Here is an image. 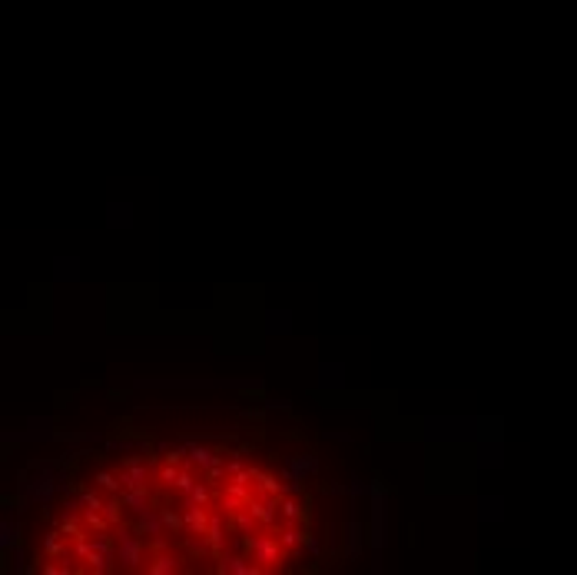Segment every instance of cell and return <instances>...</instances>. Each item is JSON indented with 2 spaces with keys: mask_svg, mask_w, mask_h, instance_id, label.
Listing matches in <instances>:
<instances>
[{
  "mask_svg": "<svg viewBox=\"0 0 577 575\" xmlns=\"http://www.w3.org/2000/svg\"><path fill=\"white\" fill-rule=\"evenodd\" d=\"M279 516L282 522H302L309 516V502H298V499H279Z\"/></svg>",
  "mask_w": 577,
  "mask_h": 575,
  "instance_id": "cell-10",
  "label": "cell"
},
{
  "mask_svg": "<svg viewBox=\"0 0 577 575\" xmlns=\"http://www.w3.org/2000/svg\"><path fill=\"white\" fill-rule=\"evenodd\" d=\"M196 482H199L196 466H183V469H179V479H176V485H173V492H179V496H183V492H189Z\"/></svg>",
  "mask_w": 577,
  "mask_h": 575,
  "instance_id": "cell-16",
  "label": "cell"
},
{
  "mask_svg": "<svg viewBox=\"0 0 577 575\" xmlns=\"http://www.w3.org/2000/svg\"><path fill=\"white\" fill-rule=\"evenodd\" d=\"M189 466H196L199 472L209 469V466H216V462H226V456H219L216 449H209V446H199V442H189Z\"/></svg>",
  "mask_w": 577,
  "mask_h": 575,
  "instance_id": "cell-9",
  "label": "cell"
},
{
  "mask_svg": "<svg viewBox=\"0 0 577 575\" xmlns=\"http://www.w3.org/2000/svg\"><path fill=\"white\" fill-rule=\"evenodd\" d=\"M133 525H136V532L146 536L149 542H166V525H163V516H160V499H156V505H149L146 512H140Z\"/></svg>",
  "mask_w": 577,
  "mask_h": 575,
  "instance_id": "cell-6",
  "label": "cell"
},
{
  "mask_svg": "<svg viewBox=\"0 0 577 575\" xmlns=\"http://www.w3.org/2000/svg\"><path fill=\"white\" fill-rule=\"evenodd\" d=\"M189 556L186 552H179V549H173V545H163V549H153V558H149V575H179L186 572L189 565Z\"/></svg>",
  "mask_w": 577,
  "mask_h": 575,
  "instance_id": "cell-3",
  "label": "cell"
},
{
  "mask_svg": "<svg viewBox=\"0 0 577 575\" xmlns=\"http://www.w3.org/2000/svg\"><path fill=\"white\" fill-rule=\"evenodd\" d=\"M179 509H183V536H206L209 519H213V505L179 502Z\"/></svg>",
  "mask_w": 577,
  "mask_h": 575,
  "instance_id": "cell-5",
  "label": "cell"
},
{
  "mask_svg": "<svg viewBox=\"0 0 577 575\" xmlns=\"http://www.w3.org/2000/svg\"><path fill=\"white\" fill-rule=\"evenodd\" d=\"M103 516L110 519V525H113V529L127 522V505H123V499H120V492H113V496L107 499V505H103Z\"/></svg>",
  "mask_w": 577,
  "mask_h": 575,
  "instance_id": "cell-14",
  "label": "cell"
},
{
  "mask_svg": "<svg viewBox=\"0 0 577 575\" xmlns=\"http://www.w3.org/2000/svg\"><path fill=\"white\" fill-rule=\"evenodd\" d=\"M160 516H163V525H166V532H173V536H179L183 532V509L176 512L169 502H163V496H160Z\"/></svg>",
  "mask_w": 577,
  "mask_h": 575,
  "instance_id": "cell-12",
  "label": "cell"
},
{
  "mask_svg": "<svg viewBox=\"0 0 577 575\" xmlns=\"http://www.w3.org/2000/svg\"><path fill=\"white\" fill-rule=\"evenodd\" d=\"M256 492H265V496H285L289 489H285V485H279V479H276L272 472H262V469H256Z\"/></svg>",
  "mask_w": 577,
  "mask_h": 575,
  "instance_id": "cell-13",
  "label": "cell"
},
{
  "mask_svg": "<svg viewBox=\"0 0 577 575\" xmlns=\"http://www.w3.org/2000/svg\"><path fill=\"white\" fill-rule=\"evenodd\" d=\"M279 539H282V545H285V549L292 552V549H298V545H305L309 532L296 529V522H285V525H279Z\"/></svg>",
  "mask_w": 577,
  "mask_h": 575,
  "instance_id": "cell-15",
  "label": "cell"
},
{
  "mask_svg": "<svg viewBox=\"0 0 577 575\" xmlns=\"http://www.w3.org/2000/svg\"><path fill=\"white\" fill-rule=\"evenodd\" d=\"M60 532H63V536L70 539V542H74V539L90 536V529H87V522H83V516L76 519V512H67V516L60 519Z\"/></svg>",
  "mask_w": 577,
  "mask_h": 575,
  "instance_id": "cell-11",
  "label": "cell"
},
{
  "mask_svg": "<svg viewBox=\"0 0 577 575\" xmlns=\"http://www.w3.org/2000/svg\"><path fill=\"white\" fill-rule=\"evenodd\" d=\"M80 505H83V512H103V496L96 492V489H83L80 492Z\"/></svg>",
  "mask_w": 577,
  "mask_h": 575,
  "instance_id": "cell-17",
  "label": "cell"
},
{
  "mask_svg": "<svg viewBox=\"0 0 577 575\" xmlns=\"http://www.w3.org/2000/svg\"><path fill=\"white\" fill-rule=\"evenodd\" d=\"M120 499H123L127 512H133V516H140V512H146L149 505H156L153 489H123V492H120Z\"/></svg>",
  "mask_w": 577,
  "mask_h": 575,
  "instance_id": "cell-8",
  "label": "cell"
},
{
  "mask_svg": "<svg viewBox=\"0 0 577 575\" xmlns=\"http://www.w3.org/2000/svg\"><path fill=\"white\" fill-rule=\"evenodd\" d=\"M213 572H219V575H265L249 556H236V552H219V556L213 558Z\"/></svg>",
  "mask_w": 577,
  "mask_h": 575,
  "instance_id": "cell-4",
  "label": "cell"
},
{
  "mask_svg": "<svg viewBox=\"0 0 577 575\" xmlns=\"http://www.w3.org/2000/svg\"><path fill=\"white\" fill-rule=\"evenodd\" d=\"M116 572H146L153 558V542L136 532V525H116Z\"/></svg>",
  "mask_w": 577,
  "mask_h": 575,
  "instance_id": "cell-2",
  "label": "cell"
},
{
  "mask_svg": "<svg viewBox=\"0 0 577 575\" xmlns=\"http://www.w3.org/2000/svg\"><path fill=\"white\" fill-rule=\"evenodd\" d=\"M242 539V552L252 558L256 565H259L262 572H279L282 565L289 562V549L282 545L279 539V529H269V525H262L256 532H249V536H239Z\"/></svg>",
  "mask_w": 577,
  "mask_h": 575,
  "instance_id": "cell-1",
  "label": "cell"
},
{
  "mask_svg": "<svg viewBox=\"0 0 577 575\" xmlns=\"http://www.w3.org/2000/svg\"><path fill=\"white\" fill-rule=\"evenodd\" d=\"M96 485H100V489H107V492H123V482H120V472H107V469H103V472H96Z\"/></svg>",
  "mask_w": 577,
  "mask_h": 575,
  "instance_id": "cell-18",
  "label": "cell"
},
{
  "mask_svg": "<svg viewBox=\"0 0 577 575\" xmlns=\"http://www.w3.org/2000/svg\"><path fill=\"white\" fill-rule=\"evenodd\" d=\"M149 479H153V472H149V466H143V462H127V466H120V482H123V489H149Z\"/></svg>",
  "mask_w": 577,
  "mask_h": 575,
  "instance_id": "cell-7",
  "label": "cell"
}]
</instances>
